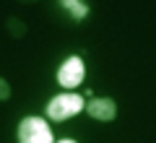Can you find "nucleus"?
<instances>
[{
    "mask_svg": "<svg viewBox=\"0 0 156 143\" xmlns=\"http://www.w3.org/2000/svg\"><path fill=\"white\" fill-rule=\"evenodd\" d=\"M11 96V86L5 83V78H0V99H8Z\"/></svg>",
    "mask_w": 156,
    "mask_h": 143,
    "instance_id": "nucleus-6",
    "label": "nucleus"
},
{
    "mask_svg": "<svg viewBox=\"0 0 156 143\" xmlns=\"http://www.w3.org/2000/svg\"><path fill=\"white\" fill-rule=\"evenodd\" d=\"M60 143H76V141H60Z\"/></svg>",
    "mask_w": 156,
    "mask_h": 143,
    "instance_id": "nucleus-7",
    "label": "nucleus"
},
{
    "mask_svg": "<svg viewBox=\"0 0 156 143\" xmlns=\"http://www.w3.org/2000/svg\"><path fill=\"white\" fill-rule=\"evenodd\" d=\"M86 109H89V115L94 117V120H101V122L115 120V115H117V107H115L112 99H91L89 104H86Z\"/></svg>",
    "mask_w": 156,
    "mask_h": 143,
    "instance_id": "nucleus-4",
    "label": "nucleus"
},
{
    "mask_svg": "<svg viewBox=\"0 0 156 143\" xmlns=\"http://www.w3.org/2000/svg\"><path fill=\"white\" fill-rule=\"evenodd\" d=\"M62 3V8H68V11L73 13V18H86V13H89V5L86 3H81V0H60Z\"/></svg>",
    "mask_w": 156,
    "mask_h": 143,
    "instance_id": "nucleus-5",
    "label": "nucleus"
},
{
    "mask_svg": "<svg viewBox=\"0 0 156 143\" xmlns=\"http://www.w3.org/2000/svg\"><path fill=\"white\" fill-rule=\"evenodd\" d=\"M83 107H86L83 96H78V94H60V96H55V99L47 104V115L60 122V120H68V117L78 115Z\"/></svg>",
    "mask_w": 156,
    "mask_h": 143,
    "instance_id": "nucleus-1",
    "label": "nucleus"
},
{
    "mask_svg": "<svg viewBox=\"0 0 156 143\" xmlns=\"http://www.w3.org/2000/svg\"><path fill=\"white\" fill-rule=\"evenodd\" d=\"M18 143H52V130L42 117H26L18 125Z\"/></svg>",
    "mask_w": 156,
    "mask_h": 143,
    "instance_id": "nucleus-2",
    "label": "nucleus"
},
{
    "mask_svg": "<svg viewBox=\"0 0 156 143\" xmlns=\"http://www.w3.org/2000/svg\"><path fill=\"white\" fill-rule=\"evenodd\" d=\"M83 81V60L81 57H68L57 70V83L65 88H76Z\"/></svg>",
    "mask_w": 156,
    "mask_h": 143,
    "instance_id": "nucleus-3",
    "label": "nucleus"
}]
</instances>
